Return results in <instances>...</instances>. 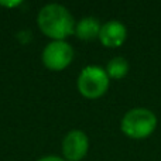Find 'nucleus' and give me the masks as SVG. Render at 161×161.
Segmentation results:
<instances>
[{"mask_svg":"<svg viewBox=\"0 0 161 161\" xmlns=\"http://www.w3.org/2000/svg\"><path fill=\"white\" fill-rule=\"evenodd\" d=\"M37 23L40 30L54 41H64V38L75 33L76 25L68 8L57 3L44 6L38 13Z\"/></svg>","mask_w":161,"mask_h":161,"instance_id":"nucleus-1","label":"nucleus"},{"mask_svg":"<svg viewBox=\"0 0 161 161\" xmlns=\"http://www.w3.org/2000/svg\"><path fill=\"white\" fill-rule=\"evenodd\" d=\"M157 116L147 108H134L126 112L120 122L123 134L133 140H144L157 129Z\"/></svg>","mask_w":161,"mask_h":161,"instance_id":"nucleus-2","label":"nucleus"},{"mask_svg":"<svg viewBox=\"0 0 161 161\" xmlns=\"http://www.w3.org/2000/svg\"><path fill=\"white\" fill-rule=\"evenodd\" d=\"M110 78L106 69L99 65H88L80 71L78 76V91L88 99H97L103 96L109 89Z\"/></svg>","mask_w":161,"mask_h":161,"instance_id":"nucleus-3","label":"nucleus"},{"mask_svg":"<svg viewBox=\"0 0 161 161\" xmlns=\"http://www.w3.org/2000/svg\"><path fill=\"white\" fill-rule=\"evenodd\" d=\"M74 50L67 41H51L42 51V62L50 71H62L72 62Z\"/></svg>","mask_w":161,"mask_h":161,"instance_id":"nucleus-4","label":"nucleus"},{"mask_svg":"<svg viewBox=\"0 0 161 161\" xmlns=\"http://www.w3.org/2000/svg\"><path fill=\"white\" fill-rule=\"evenodd\" d=\"M89 150V139L82 130H72L62 140V154L67 161H80Z\"/></svg>","mask_w":161,"mask_h":161,"instance_id":"nucleus-5","label":"nucleus"},{"mask_svg":"<svg viewBox=\"0 0 161 161\" xmlns=\"http://www.w3.org/2000/svg\"><path fill=\"white\" fill-rule=\"evenodd\" d=\"M127 38V28L122 21L110 20L102 24L99 33V40L105 47L117 48L123 45V42Z\"/></svg>","mask_w":161,"mask_h":161,"instance_id":"nucleus-6","label":"nucleus"},{"mask_svg":"<svg viewBox=\"0 0 161 161\" xmlns=\"http://www.w3.org/2000/svg\"><path fill=\"white\" fill-rule=\"evenodd\" d=\"M100 23L95 17H85V19L79 20L75 25V36L79 40L83 41H91V40L99 38L100 33Z\"/></svg>","mask_w":161,"mask_h":161,"instance_id":"nucleus-7","label":"nucleus"},{"mask_svg":"<svg viewBox=\"0 0 161 161\" xmlns=\"http://www.w3.org/2000/svg\"><path fill=\"white\" fill-rule=\"evenodd\" d=\"M105 69L110 79H122L129 74L130 65H129L127 59L123 57H114L108 62Z\"/></svg>","mask_w":161,"mask_h":161,"instance_id":"nucleus-8","label":"nucleus"},{"mask_svg":"<svg viewBox=\"0 0 161 161\" xmlns=\"http://www.w3.org/2000/svg\"><path fill=\"white\" fill-rule=\"evenodd\" d=\"M37 161H67V160L61 158V157H57V156H47V157H42V158H40Z\"/></svg>","mask_w":161,"mask_h":161,"instance_id":"nucleus-9","label":"nucleus"},{"mask_svg":"<svg viewBox=\"0 0 161 161\" xmlns=\"http://www.w3.org/2000/svg\"><path fill=\"white\" fill-rule=\"evenodd\" d=\"M2 6H7V7H14V6H19V4H21V2H13V3H0Z\"/></svg>","mask_w":161,"mask_h":161,"instance_id":"nucleus-10","label":"nucleus"}]
</instances>
